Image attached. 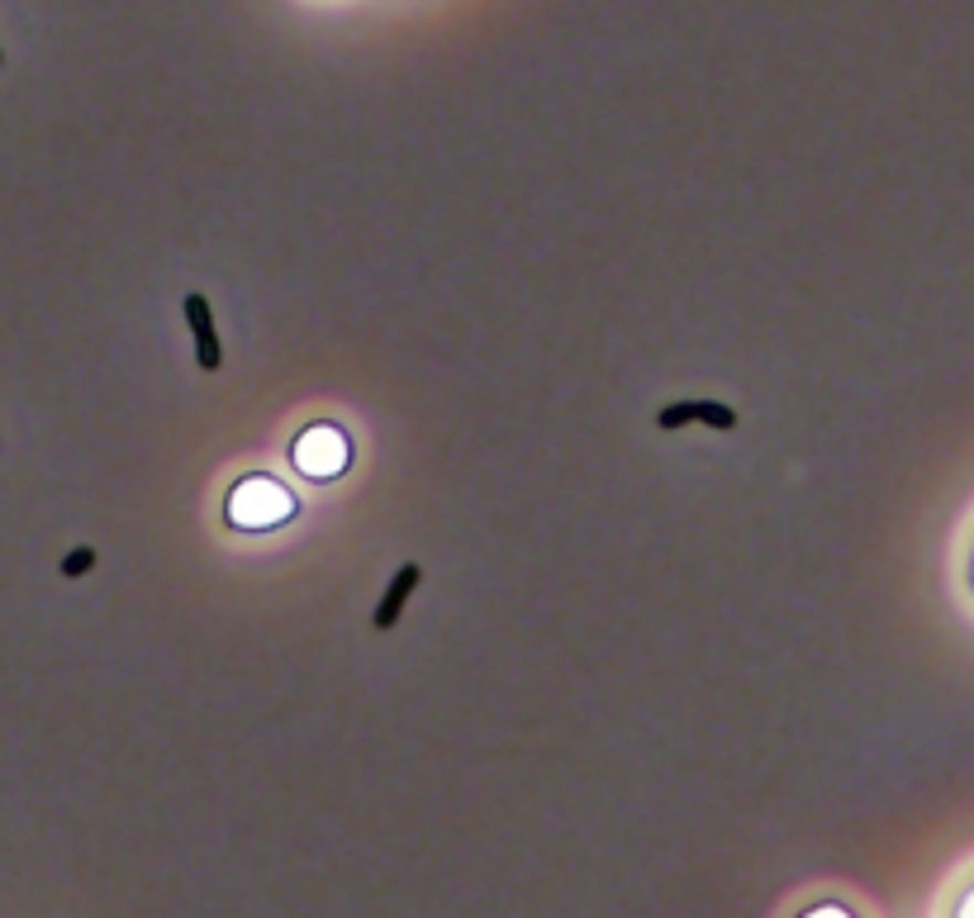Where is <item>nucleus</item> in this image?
I'll return each mask as SVG.
<instances>
[{"label": "nucleus", "instance_id": "20e7f679", "mask_svg": "<svg viewBox=\"0 0 974 918\" xmlns=\"http://www.w3.org/2000/svg\"><path fill=\"white\" fill-rule=\"evenodd\" d=\"M95 566V552L91 547H76V552H67V562H62V576H86Z\"/></svg>", "mask_w": 974, "mask_h": 918}, {"label": "nucleus", "instance_id": "7ed1b4c3", "mask_svg": "<svg viewBox=\"0 0 974 918\" xmlns=\"http://www.w3.org/2000/svg\"><path fill=\"white\" fill-rule=\"evenodd\" d=\"M690 419L713 424V429H732V424H737V415H732L727 405H670L661 415V429H675V424H690Z\"/></svg>", "mask_w": 974, "mask_h": 918}, {"label": "nucleus", "instance_id": "f257e3e1", "mask_svg": "<svg viewBox=\"0 0 974 918\" xmlns=\"http://www.w3.org/2000/svg\"><path fill=\"white\" fill-rule=\"evenodd\" d=\"M186 320H190V334H196L200 367H205V372H219L223 347H219V334H214V320H210V305H205V295H186Z\"/></svg>", "mask_w": 974, "mask_h": 918}, {"label": "nucleus", "instance_id": "f03ea898", "mask_svg": "<svg viewBox=\"0 0 974 918\" xmlns=\"http://www.w3.org/2000/svg\"><path fill=\"white\" fill-rule=\"evenodd\" d=\"M419 562H409V566H399V576L390 581V591H386V599H380V609L371 614V624L376 628H390L395 619H399V609H405V599L413 595V585H419Z\"/></svg>", "mask_w": 974, "mask_h": 918}]
</instances>
